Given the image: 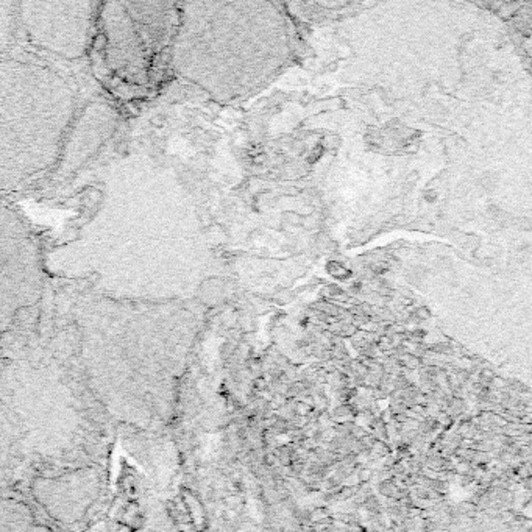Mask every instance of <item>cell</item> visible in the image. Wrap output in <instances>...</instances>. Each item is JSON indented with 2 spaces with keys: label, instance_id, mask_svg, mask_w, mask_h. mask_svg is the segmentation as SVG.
Listing matches in <instances>:
<instances>
[{
  "label": "cell",
  "instance_id": "obj_3",
  "mask_svg": "<svg viewBox=\"0 0 532 532\" xmlns=\"http://www.w3.org/2000/svg\"><path fill=\"white\" fill-rule=\"evenodd\" d=\"M42 284L39 248L30 228L0 201V333L39 300Z\"/></svg>",
  "mask_w": 532,
  "mask_h": 532
},
{
  "label": "cell",
  "instance_id": "obj_4",
  "mask_svg": "<svg viewBox=\"0 0 532 532\" xmlns=\"http://www.w3.org/2000/svg\"><path fill=\"white\" fill-rule=\"evenodd\" d=\"M95 2H22L17 17L29 39L66 60H77L88 50Z\"/></svg>",
  "mask_w": 532,
  "mask_h": 532
},
{
  "label": "cell",
  "instance_id": "obj_6",
  "mask_svg": "<svg viewBox=\"0 0 532 532\" xmlns=\"http://www.w3.org/2000/svg\"><path fill=\"white\" fill-rule=\"evenodd\" d=\"M16 19L17 5L13 2H0V54H4L11 41Z\"/></svg>",
  "mask_w": 532,
  "mask_h": 532
},
{
  "label": "cell",
  "instance_id": "obj_1",
  "mask_svg": "<svg viewBox=\"0 0 532 532\" xmlns=\"http://www.w3.org/2000/svg\"><path fill=\"white\" fill-rule=\"evenodd\" d=\"M75 114L72 85L41 63L0 61V192L57 164Z\"/></svg>",
  "mask_w": 532,
  "mask_h": 532
},
{
  "label": "cell",
  "instance_id": "obj_5",
  "mask_svg": "<svg viewBox=\"0 0 532 532\" xmlns=\"http://www.w3.org/2000/svg\"><path fill=\"white\" fill-rule=\"evenodd\" d=\"M117 113L108 103L91 102L77 117L64 138L57 159V180H66L78 172L113 136Z\"/></svg>",
  "mask_w": 532,
  "mask_h": 532
},
{
  "label": "cell",
  "instance_id": "obj_9",
  "mask_svg": "<svg viewBox=\"0 0 532 532\" xmlns=\"http://www.w3.org/2000/svg\"><path fill=\"white\" fill-rule=\"evenodd\" d=\"M492 381H493V386L495 387H498V389H502L506 384L502 383V379H499V378H496V379H492Z\"/></svg>",
  "mask_w": 532,
  "mask_h": 532
},
{
  "label": "cell",
  "instance_id": "obj_2",
  "mask_svg": "<svg viewBox=\"0 0 532 532\" xmlns=\"http://www.w3.org/2000/svg\"><path fill=\"white\" fill-rule=\"evenodd\" d=\"M167 4L107 2L98 13L111 70L125 82L145 85L156 23L166 19Z\"/></svg>",
  "mask_w": 532,
  "mask_h": 532
},
{
  "label": "cell",
  "instance_id": "obj_7",
  "mask_svg": "<svg viewBox=\"0 0 532 532\" xmlns=\"http://www.w3.org/2000/svg\"><path fill=\"white\" fill-rule=\"evenodd\" d=\"M359 481H361V483H367V481L371 477V471L370 470H367V468H364V470H361L359 471Z\"/></svg>",
  "mask_w": 532,
  "mask_h": 532
},
{
  "label": "cell",
  "instance_id": "obj_8",
  "mask_svg": "<svg viewBox=\"0 0 532 532\" xmlns=\"http://www.w3.org/2000/svg\"><path fill=\"white\" fill-rule=\"evenodd\" d=\"M308 406H305V404H298V408H297V412L298 414H308Z\"/></svg>",
  "mask_w": 532,
  "mask_h": 532
},
{
  "label": "cell",
  "instance_id": "obj_10",
  "mask_svg": "<svg viewBox=\"0 0 532 532\" xmlns=\"http://www.w3.org/2000/svg\"><path fill=\"white\" fill-rule=\"evenodd\" d=\"M117 532H131V529H130L128 526H122Z\"/></svg>",
  "mask_w": 532,
  "mask_h": 532
}]
</instances>
